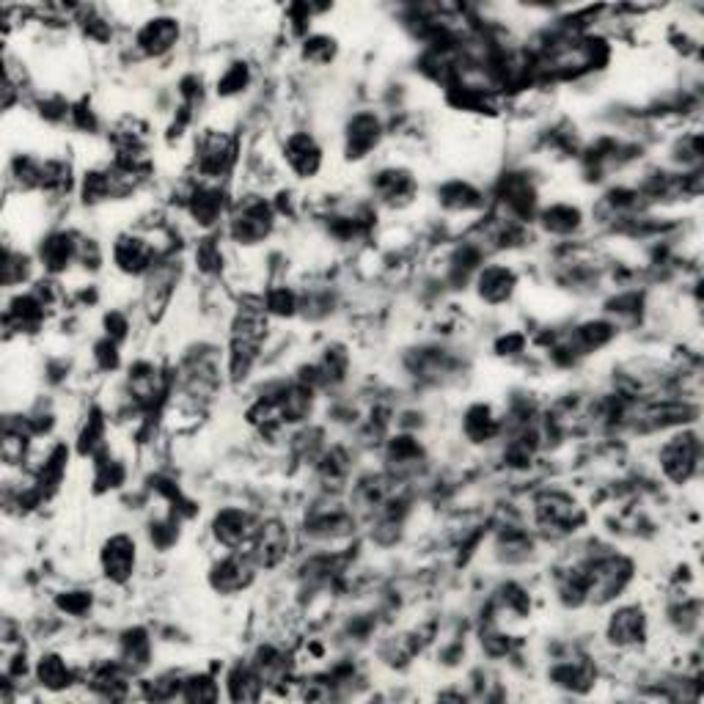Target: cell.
Here are the masks:
<instances>
[{
  "mask_svg": "<svg viewBox=\"0 0 704 704\" xmlns=\"http://www.w3.org/2000/svg\"><path fill=\"white\" fill-rule=\"evenodd\" d=\"M275 223L273 207L259 196L242 198L231 215V237L240 245H256L270 237Z\"/></svg>",
  "mask_w": 704,
  "mask_h": 704,
  "instance_id": "obj_1",
  "label": "cell"
},
{
  "mask_svg": "<svg viewBox=\"0 0 704 704\" xmlns=\"http://www.w3.org/2000/svg\"><path fill=\"white\" fill-rule=\"evenodd\" d=\"M660 468L674 484L688 482L699 468V438L693 432H680L666 440L660 449Z\"/></svg>",
  "mask_w": 704,
  "mask_h": 704,
  "instance_id": "obj_2",
  "label": "cell"
},
{
  "mask_svg": "<svg viewBox=\"0 0 704 704\" xmlns=\"http://www.w3.org/2000/svg\"><path fill=\"white\" fill-rule=\"evenodd\" d=\"M234 141L226 132L209 130L201 143H198V168L207 179H223L229 174L231 163H234Z\"/></svg>",
  "mask_w": 704,
  "mask_h": 704,
  "instance_id": "obj_3",
  "label": "cell"
},
{
  "mask_svg": "<svg viewBox=\"0 0 704 704\" xmlns=\"http://www.w3.org/2000/svg\"><path fill=\"white\" fill-rule=\"evenodd\" d=\"M286 550H289V531L284 528V523L270 520V523L256 528V537L251 542V561L256 567L270 570L275 564H281Z\"/></svg>",
  "mask_w": 704,
  "mask_h": 704,
  "instance_id": "obj_4",
  "label": "cell"
},
{
  "mask_svg": "<svg viewBox=\"0 0 704 704\" xmlns=\"http://www.w3.org/2000/svg\"><path fill=\"white\" fill-rule=\"evenodd\" d=\"M113 264L124 275H141L152 270L154 245L138 234H121L113 242Z\"/></svg>",
  "mask_w": 704,
  "mask_h": 704,
  "instance_id": "obj_5",
  "label": "cell"
},
{
  "mask_svg": "<svg viewBox=\"0 0 704 704\" xmlns=\"http://www.w3.org/2000/svg\"><path fill=\"white\" fill-rule=\"evenodd\" d=\"M537 520L545 528H553V531L564 534V531H575L572 526L581 523V509L570 495L545 493L537 501Z\"/></svg>",
  "mask_w": 704,
  "mask_h": 704,
  "instance_id": "obj_6",
  "label": "cell"
},
{
  "mask_svg": "<svg viewBox=\"0 0 704 704\" xmlns=\"http://www.w3.org/2000/svg\"><path fill=\"white\" fill-rule=\"evenodd\" d=\"M135 539L127 537V534H113V537L105 542V548L99 553V561H102V570L108 575L113 583H124L135 570Z\"/></svg>",
  "mask_w": 704,
  "mask_h": 704,
  "instance_id": "obj_7",
  "label": "cell"
},
{
  "mask_svg": "<svg viewBox=\"0 0 704 704\" xmlns=\"http://www.w3.org/2000/svg\"><path fill=\"white\" fill-rule=\"evenodd\" d=\"M212 531H215V539H218L223 548L240 550L242 545H248L256 537V526L248 512L242 509H223L215 515L212 520Z\"/></svg>",
  "mask_w": 704,
  "mask_h": 704,
  "instance_id": "obj_8",
  "label": "cell"
},
{
  "mask_svg": "<svg viewBox=\"0 0 704 704\" xmlns=\"http://www.w3.org/2000/svg\"><path fill=\"white\" fill-rule=\"evenodd\" d=\"M647 636V616L638 605H625L608 619V641L619 649L636 647Z\"/></svg>",
  "mask_w": 704,
  "mask_h": 704,
  "instance_id": "obj_9",
  "label": "cell"
},
{
  "mask_svg": "<svg viewBox=\"0 0 704 704\" xmlns=\"http://www.w3.org/2000/svg\"><path fill=\"white\" fill-rule=\"evenodd\" d=\"M253 564L251 559H242V556H226L223 561H218L212 572H209V583L212 589L220 594H237L242 592L253 578Z\"/></svg>",
  "mask_w": 704,
  "mask_h": 704,
  "instance_id": "obj_10",
  "label": "cell"
},
{
  "mask_svg": "<svg viewBox=\"0 0 704 704\" xmlns=\"http://www.w3.org/2000/svg\"><path fill=\"white\" fill-rule=\"evenodd\" d=\"M284 157L289 168L295 171L297 176H314L322 165V149L317 146V141L308 135V132H295L289 135L284 143Z\"/></svg>",
  "mask_w": 704,
  "mask_h": 704,
  "instance_id": "obj_11",
  "label": "cell"
},
{
  "mask_svg": "<svg viewBox=\"0 0 704 704\" xmlns=\"http://www.w3.org/2000/svg\"><path fill=\"white\" fill-rule=\"evenodd\" d=\"M476 286H479V297H482L484 303L501 306L515 292L517 275L506 264H490V267H484L482 273H479Z\"/></svg>",
  "mask_w": 704,
  "mask_h": 704,
  "instance_id": "obj_12",
  "label": "cell"
},
{
  "mask_svg": "<svg viewBox=\"0 0 704 704\" xmlns=\"http://www.w3.org/2000/svg\"><path fill=\"white\" fill-rule=\"evenodd\" d=\"M380 132H383V127H380V119L374 113L352 116L350 124H347V154L352 160L366 157L380 141Z\"/></svg>",
  "mask_w": 704,
  "mask_h": 704,
  "instance_id": "obj_13",
  "label": "cell"
},
{
  "mask_svg": "<svg viewBox=\"0 0 704 704\" xmlns=\"http://www.w3.org/2000/svg\"><path fill=\"white\" fill-rule=\"evenodd\" d=\"M176 39H179V22L171 20V17L149 20L141 31H138V47H141L146 55L168 53L176 44Z\"/></svg>",
  "mask_w": 704,
  "mask_h": 704,
  "instance_id": "obj_14",
  "label": "cell"
},
{
  "mask_svg": "<svg viewBox=\"0 0 704 704\" xmlns=\"http://www.w3.org/2000/svg\"><path fill=\"white\" fill-rule=\"evenodd\" d=\"M77 251H80V242H75L72 234L55 231V234H50V237L42 242L39 256H42V264L47 273H64L66 267L77 259Z\"/></svg>",
  "mask_w": 704,
  "mask_h": 704,
  "instance_id": "obj_15",
  "label": "cell"
},
{
  "mask_svg": "<svg viewBox=\"0 0 704 704\" xmlns=\"http://www.w3.org/2000/svg\"><path fill=\"white\" fill-rule=\"evenodd\" d=\"M152 660V638L141 627L121 633V663L130 671H143Z\"/></svg>",
  "mask_w": 704,
  "mask_h": 704,
  "instance_id": "obj_16",
  "label": "cell"
},
{
  "mask_svg": "<svg viewBox=\"0 0 704 704\" xmlns=\"http://www.w3.org/2000/svg\"><path fill=\"white\" fill-rule=\"evenodd\" d=\"M187 209H190V215H193L196 223L212 226V223H218L220 215H223L226 198L220 193V187H198L196 193L190 196V201H187Z\"/></svg>",
  "mask_w": 704,
  "mask_h": 704,
  "instance_id": "obj_17",
  "label": "cell"
},
{
  "mask_svg": "<svg viewBox=\"0 0 704 704\" xmlns=\"http://www.w3.org/2000/svg\"><path fill=\"white\" fill-rule=\"evenodd\" d=\"M36 682L47 688V691H64L72 685V669L66 666V660L55 652H47L42 658L36 660Z\"/></svg>",
  "mask_w": 704,
  "mask_h": 704,
  "instance_id": "obj_18",
  "label": "cell"
},
{
  "mask_svg": "<svg viewBox=\"0 0 704 704\" xmlns=\"http://www.w3.org/2000/svg\"><path fill=\"white\" fill-rule=\"evenodd\" d=\"M264 680L253 666H234L226 677V691L234 702H256L262 696Z\"/></svg>",
  "mask_w": 704,
  "mask_h": 704,
  "instance_id": "obj_19",
  "label": "cell"
},
{
  "mask_svg": "<svg viewBox=\"0 0 704 704\" xmlns=\"http://www.w3.org/2000/svg\"><path fill=\"white\" fill-rule=\"evenodd\" d=\"M438 196L440 204L446 209H454V212H468V209L482 207V193L468 182H449V185H443Z\"/></svg>",
  "mask_w": 704,
  "mask_h": 704,
  "instance_id": "obj_20",
  "label": "cell"
},
{
  "mask_svg": "<svg viewBox=\"0 0 704 704\" xmlns=\"http://www.w3.org/2000/svg\"><path fill=\"white\" fill-rule=\"evenodd\" d=\"M581 220V209L572 207V204H553L542 212V226L550 234H572L581 226Z\"/></svg>",
  "mask_w": 704,
  "mask_h": 704,
  "instance_id": "obj_21",
  "label": "cell"
},
{
  "mask_svg": "<svg viewBox=\"0 0 704 704\" xmlns=\"http://www.w3.org/2000/svg\"><path fill=\"white\" fill-rule=\"evenodd\" d=\"M495 429H498V424H495L493 410H490V407L473 405L471 410L465 413V435H468L471 440H476V443L493 438Z\"/></svg>",
  "mask_w": 704,
  "mask_h": 704,
  "instance_id": "obj_22",
  "label": "cell"
},
{
  "mask_svg": "<svg viewBox=\"0 0 704 704\" xmlns=\"http://www.w3.org/2000/svg\"><path fill=\"white\" fill-rule=\"evenodd\" d=\"M248 80H251V69H248V64H231L229 69L223 72V77L218 80V94L220 97H234V94L245 91Z\"/></svg>",
  "mask_w": 704,
  "mask_h": 704,
  "instance_id": "obj_23",
  "label": "cell"
},
{
  "mask_svg": "<svg viewBox=\"0 0 704 704\" xmlns=\"http://www.w3.org/2000/svg\"><path fill=\"white\" fill-rule=\"evenodd\" d=\"M218 696V682H212L204 674L201 677H190L182 685V699H187V702H215Z\"/></svg>",
  "mask_w": 704,
  "mask_h": 704,
  "instance_id": "obj_24",
  "label": "cell"
},
{
  "mask_svg": "<svg viewBox=\"0 0 704 704\" xmlns=\"http://www.w3.org/2000/svg\"><path fill=\"white\" fill-rule=\"evenodd\" d=\"M58 608H61V611H66V614H72V616L86 614L88 608H91V594L69 592L66 597H58Z\"/></svg>",
  "mask_w": 704,
  "mask_h": 704,
  "instance_id": "obj_25",
  "label": "cell"
},
{
  "mask_svg": "<svg viewBox=\"0 0 704 704\" xmlns=\"http://www.w3.org/2000/svg\"><path fill=\"white\" fill-rule=\"evenodd\" d=\"M94 358H97L99 369H105V372H110V369H116V366H119V352H116V341H113V339L99 341L97 347H94Z\"/></svg>",
  "mask_w": 704,
  "mask_h": 704,
  "instance_id": "obj_26",
  "label": "cell"
},
{
  "mask_svg": "<svg viewBox=\"0 0 704 704\" xmlns=\"http://www.w3.org/2000/svg\"><path fill=\"white\" fill-rule=\"evenodd\" d=\"M267 308L275 311V314H292L295 311V297H292V292H286V289H275L267 297Z\"/></svg>",
  "mask_w": 704,
  "mask_h": 704,
  "instance_id": "obj_27",
  "label": "cell"
}]
</instances>
